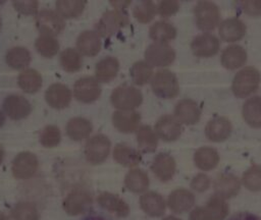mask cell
I'll list each match as a JSON object with an SVG mask.
<instances>
[{
    "label": "cell",
    "mask_w": 261,
    "mask_h": 220,
    "mask_svg": "<svg viewBox=\"0 0 261 220\" xmlns=\"http://www.w3.org/2000/svg\"><path fill=\"white\" fill-rule=\"evenodd\" d=\"M260 73L253 66L241 69L233 77L231 90L236 97L245 98L257 91L260 84Z\"/></svg>",
    "instance_id": "1"
},
{
    "label": "cell",
    "mask_w": 261,
    "mask_h": 220,
    "mask_svg": "<svg viewBox=\"0 0 261 220\" xmlns=\"http://www.w3.org/2000/svg\"><path fill=\"white\" fill-rule=\"evenodd\" d=\"M153 93L162 99H172L178 95L179 85L176 75L168 70H158L151 79Z\"/></svg>",
    "instance_id": "2"
},
{
    "label": "cell",
    "mask_w": 261,
    "mask_h": 220,
    "mask_svg": "<svg viewBox=\"0 0 261 220\" xmlns=\"http://www.w3.org/2000/svg\"><path fill=\"white\" fill-rule=\"evenodd\" d=\"M111 104L119 110H134L143 102L141 91L129 85H121L113 90L110 96Z\"/></svg>",
    "instance_id": "3"
},
{
    "label": "cell",
    "mask_w": 261,
    "mask_h": 220,
    "mask_svg": "<svg viewBox=\"0 0 261 220\" xmlns=\"http://www.w3.org/2000/svg\"><path fill=\"white\" fill-rule=\"evenodd\" d=\"M195 21L202 31L214 30L220 19L218 6L210 1H199L194 7Z\"/></svg>",
    "instance_id": "4"
},
{
    "label": "cell",
    "mask_w": 261,
    "mask_h": 220,
    "mask_svg": "<svg viewBox=\"0 0 261 220\" xmlns=\"http://www.w3.org/2000/svg\"><path fill=\"white\" fill-rule=\"evenodd\" d=\"M128 15L124 11L108 10L96 24V33L103 38H108L128 24Z\"/></svg>",
    "instance_id": "5"
},
{
    "label": "cell",
    "mask_w": 261,
    "mask_h": 220,
    "mask_svg": "<svg viewBox=\"0 0 261 220\" xmlns=\"http://www.w3.org/2000/svg\"><path fill=\"white\" fill-rule=\"evenodd\" d=\"M145 59L151 66L164 67L174 61L175 52L167 43L154 42L147 47L145 51Z\"/></svg>",
    "instance_id": "6"
},
{
    "label": "cell",
    "mask_w": 261,
    "mask_h": 220,
    "mask_svg": "<svg viewBox=\"0 0 261 220\" xmlns=\"http://www.w3.org/2000/svg\"><path fill=\"white\" fill-rule=\"evenodd\" d=\"M110 141L104 134H96L88 140L85 147V156L89 163L93 165L103 163L110 152Z\"/></svg>",
    "instance_id": "7"
},
{
    "label": "cell",
    "mask_w": 261,
    "mask_h": 220,
    "mask_svg": "<svg viewBox=\"0 0 261 220\" xmlns=\"http://www.w3.org/2000/svg\"><path fill=\"white\" fill-rule=\"evenodd\" d=\"M36 24L41 33L52 37L59 35L65 26L63 17L58 12L50 9H43L38 13Z\"/></svg>",
    "instance_id": "8"
},
{
    "label": "cell",
    "mask_w": 261,
    "mask_h": 220,
    "mask_svg": "<svg viewBox=\"0 0 261 220\" xmlns=\"http://www.w3.org/2000/svg\"><path fill=\"white\" fill-rule=\"evenodd\" d=\"M39 168L37 157L31 152L19 153L12 161L11 171L15 178L28 179L33 177Z\"/></svg>",
    "instance_id": "9"
},
{
    "label": "cell",
    "mask_w": 261,
    "mask_h": 220,
    "mask_svg": "<svg viewBox=\"0 0 261 220\" xmlns=\"http://www.w3.org/2000/svg\"><path fill=\"white\" fill-rule=\"evenodd\" d=\"M92 205L91 194L83 188L73 189L63 201L64 211L71 216L85 213Z\"/></svg>",
    "instance_id": "10"
},
{
    "label": "cell",
    "mask_w": 261,
    "mask_h": 220,
    "mask_svg": "<svg viewBox=\"0 0 261 220\" xmlns=\"http://www.w3.org/2000/svg\"><path fill=\"white\" fill-rule=\"evenodd\" d=\"M73 94L77 101L82 103H92L100 97L101 87L94 77H82L75 81Z\"/></svg>",
    "instance_id": "11"
},
{
    "label": "cell",
    "mask_w": 261,
    "mask_h": 220,
    "mask_svg": "<svg viewBox=\"0 0 261 220\" xmlns=\"http://www.w3.org/2000/svg\"><path fill=\"white\" fill-rule=\"evenodd\" d=\"M220 42L212 34L204 33L195 37L191 44L193 54L197 57H211L218 53Z\"/></svg>",
    "instance_id": "12"
},
{
    "label": "cell",
    "mask_w": 261,
    "mask_h": 220,
    "mask_svg": "<svg viewBox=\"0 0 261 220\" xmlns=\"http://www.w3.org/2000/svg\"><path fill=\"white\" fill-rule=\"evenodd\" d=\"M157 136L165 142H174L181 134V123L172 115H163L155 123Z\"/></svg>",
    "instance_id": "13"
},
{
    "label": "cell",
    "mask_w": 261,
    "mask_h": 220,
    "mask_svg": "<svg viewBox=\"0 0 261 220\" xmlns=\"http://www.w3.org/2000/svg\"><path fill=\"white\" fill-rule=\"evenodd\" d=\"M174 116L180 123L193 125L200 120L201 109L196 101L192 99H182L175 105Z\"/></svg>",
    "instance_id": "14"
},
{
    "label": "cell",
    "mask_w": 261,
    "mask_h": 220,
    "mask_svg": "<svg viewBox=\"0 0 261 220\" xmlns=\"http://www.w3.org/2000/svg\"><path fill=\"white\" fill-rule=\"evenodd\" d=\"M4 111L13 120H20L28 117L32 111L30 102L20 95H10L3 103Z\"/></svg>",
    "instance_id": "15"
},
{
    "label": "cell",
    "mask_w": 261,
    "mask_h": 220,
    "mask_svg": "<svg viewBox=\"0 0 261 220\" xmlns=\"http://www.w3.org/2000/svg\"><path fill=\"white\" fill-rule=\"evenodd\" d=\"M231 132L230 121L223 116H216L210 119L205 127V134L211 142L219 143L225 141Z\"/></svg>",
    "instance_id": "16"
},
{
    "label": "cell",
    "mask_w": 261,
    "mask_h": 220,
    "mask_svg": "<svg viewBox=\"0 0 261 220\" xmlns=\"http://www.w3.org/2000/svg\"><path fill=\"white\" fill-rule=\"evenodd\" d=\"M213 188L216 196L224 200L230 199L239 194L241 188V182L236 175L223 173L215 178Z\"/></svg>",
    "instance_id": "17"
},
{
    "label": "cell",
    "mask_w": 261,
    "mask_h": 220,
    "mask_svg": "<svg viewBox=\"0 0 261 220\" xmlns=\"http://www.w3.org/2000/svg\"><path fill=\"white\" fill-rule=\"evenodd\" d=\"M175 161L173 157L166 153H160L154 157L151 170L154 175L161 181L166 182L170 180L175 173Z\"/></svg>",
    "instance_id": "18"
},
{
    "label": "cell",
    "mask_w": 261,
    "mask_h": 220,
    "mask_svg": "<svg viewBox=\"0 0 261 220\" xmlns=\"http://www.w3.org/2000/svg\"><path fill=\"white\" fill-rule=\"evenodd\" d=\"M195 205V196L186 188L172 190L167 198V206L174 213H185L190 211Z\"/></svg>",
    "instance_id": "19"
},
{
    "label": "cell",
    "mask_w": 261,
    "mask_h": 220,
    "mask_svg": "<svg viewBox=\"0 0 261 220\" xmlns=\"http://www.w3.org/2000/svg\"><path fill=\"white\" fill-rule=\"evenodd\" d=\"M140 122L141 115L134 110H117L112 114V123L114 127L124 133L137 130Z\"/></svg>",
    "instance_id": "20"
},
{
    "label": "cell",
    "mask_w": 261,
    "mask_h": 220,
    "mask_svg": "<svg viewBox=\"0 0 261 220\" xmlns=\"http://www.w3.org/2000/svg\"><path fill=\"white\" fill-rule=\"evenodd\" d=\"M45 99L50 107L63 109L67 107L71 101V91L65 85L53 84L47 89Z\"/></svg>",
    "instance_id": "21"
},
{
    "label": "cell",
    "mask_w": 261,
    "mask_h": 220,
    "mask_svg": "<svg viewBox=\"0 0 261 220\" xmlns=\"http://www.w3.org/2000/svg\"><path fill=\"white\" fill-rule=\"evenodd\" d=\"M220 38L225 42H237L243 39L246 35V24L237 17L224 19L218 28Z\"/></svg>",
    "instance_id": "22"
},
{
    "label": "cell",
    "mask_w": 261,
    "mask_h": 220,
    "mask_svg": "<svg viewBox=\"0 0 261 220\" xmlns=\"http://www.w3.org/2000/svg\"><path fill=\"white\" fill-rule=\"evenodd\" d=\"M98 204L106 211L117 217H125L129 213L128 205L117 195L111 193H101L97 198Z\"/></svg>",
    "instance_id": "23"
},
{
    "label": "cell",
    "mask_w": 261,
    "mask_h": 220,
    "mask_svg": "<svg viewBox=\"0 0 261 220\" xmlns=\"http://www.w3.org/2000/svg\"><path fill=\"white\" fill-rule=\"evenodd\" d=\"M142 210L151 217H160L165 212V202L163 197L156 191H147L140 197Z\"/></svg>",
    "instance_id": "24"
},
{
    "label": "cell",
    "mask_w": 261,
    "mask_h": 220,
    "mask_svg": "<svg viewBox=\"0 0 261 220\" xmlns=\"http://www.w3.org/2000/svg\"><path fill=\"white\" fill-rule=\"evenodd\" d=\"M220 61L226 69H237L247 62V52L240 45L227 46L221 53Z\"/></svg>",
    "instance_id": "25"
},
{
    "label": "cell",
    "mask_w": 261,
    "mask_h": 220,
    "mask_svg": "<svg viewBox=\"0 0 261 220\" xmlns=\"http://www.w3.org/2000/svg\"><path fill=\"white\" fill-rule=\"evenodd\" d=\"M76 47L80 53L86 56H95L101 49L100 36L94 31H85L77 37Z\"/></svg>",
    "instance_id": "26"
},
{
    "label": "cell",
    "mask_w": 261,
    "mask_h": 220,
    "mask_svg": "<svg viewBox=\"0 0 261 220\" xmlns=\"http://www.w3.org/2000/svg\"><path fill=\"white\" fill-rule=\"evenodd\" d=\"M242 115L247 124L252 127H261V96L248 99L242 109Z\"/></svg>",
    "instance_id": "27"
},
{
    "label": "cell",
    "mask_w": 261,
    "mask_h": 220,
    "mask_svg": "<svg viewBox=\"0 0 261 220\" xmlns=\"http://www.w3.org/2000/svg\"><path fill=\"white\" fill-rule=\"evenodd\" d=\"M219 162L217 151L210 147H201L194 154V163L202 171L214 169Z\"/></svg>",
    "instance_id": "28"
},
{
    "label": "cell",
    "mask_w": 261,
    "mask_h": 220,
    "mask_svg": "<svg viewBox=\"0 0 261 220\" xmlns=\"http://www.w3.org/2000/svg\"><path fill=\"white\" fill-rule=\"evenodd\" d=\"M113 159L124 167H135L141 162L142 157L136 149L125 144H118L113 150Z\"/></svg>",
    "instance_id": "29"
},
{
    "label": "cell",
    "mask_w": 261,
    "mask_h": 220,
    "mask_svg": "<svg viewBox=\"0 0 261 220\" xmlns=\"http://www.w3.org/2000/svg\"><path fill=\"white\" fill-rule=\"evenodd\" d=\"M119 70V62L116 58L108 56L101 59L95 67V75L97 80L109 82L112 80Z\"/></svg>",
    "instance_id": "30"
},
{
    "label": "cell",
    "mask_w": 261,
    "mask_h": 220,
    "mask_svg": "<svg viewBox=\"0 0 261 220\" xmlns=\"http://www.w3.org/2000/svg\"><path fill=\"white\" fill-rule=\"evenodd\" d=\"M93 126L90 120L84 117L71 118L66 125V133L73 141H82L87 139L92 132Z\"/></svg>",
    "instance_id": "31"
},
{
    "label": "cell",
    "mask_w": 261,
    "mask_h": 220,
    "mask_svg": "<svg viewBox=\"0 0 261 220\" xmlns=\"http://www.w3.org/2000/svg\"><path fill=\"white\" fill-rule=\"evenodd\" d=\"M124 185L133 193H143L149 186V176L142 169H130L124 177Z\"/></svg>",
    "instance_id": "32"
},
{
    "label": "cell",
    "mask_w": 261,
    "mask_h": 220,
    "mask_svg": "<svg viewBox=\"0 0 261 220\" xmlns=\"http://www.w3.org/2000/svg\"><path fill=\"white\" fill-rule=\"evenodd\" d=\"M137 142L143 153H153L158 145V136L151 126L142 125L137 129Z\"/></svg>",
    "instance_id": "33"
},
{
    "label": "cell",
    "mask_w": 261,
    "mask_h": 220,
    "mask_svg": "<svg viewBox=\"0 0 261 220\" xmlns=\"http://www.w3.org/2000/svg\"><path fill=\"white\" fill-rule=\"evenodd\" d=\"M150 38L155 42L167 43L176 36V29L169 22L158 20L153 23L149 30Z\"/></svg>",
    "instance_id": "34"
},
{
    "label": "cell",
    "mask_w": 261,
    "mask_h": 220,
    "mask_svg": "<svg viewBox=\"0 0 261 220\" xmlns=\"http://www.w3.org/2000/svg\"><path fill=\"white\" fill-rule=\"evenodd\" d=\"M18 86L20 89L29 94L37 93L42 87V76L41 74L32 68L25 69L18 75Z\"/></svg>",
    "instance_id": "35"
},
{
    "label": "cell",
    "mask_w": 261,
    "mask_h": 220,
    "mask_svg": "<svg viewBox=\"0 0 261 220\" xmlns=\"http://www.w3.org/2000/svg\"><path fill=\"white\" fill-rule=\"evenodd\" d=\"M6 63L13 69L27 67L31 62V54L24 47H13L9 49L5 56Z\"/></svg>",
    "instance_id": "36"
},
{
    "label": "cell",
    "mask_w": 261,
    "mask_h": 220,
    "mask_svg": "<svg viewBox=\"0 0 261 220\" xmlns=\"http://www.w3.org/2000/svg\"><path fill=\"white\" fill-rule=\"evenodd\" d=\"M205 209L207 210L211 220H224L228 215V205L224 199L214 195L209 198L206 203Z\"/></svg>",
    "instance_id": "37"
},
{
    "label": "cell",
    "mask_w": 261,
    "mask_h": 220,
    "mask_svg": "<svg viewBox=\"0 0 261 220\" xmlns=\"http://www.w3.org/2000/svg\"><path fill=\"white\" fill-rule=\"evenodd\" d=\"M35 47L40 55L50 58L57 54L59 50V43L54 37L42 34L36 40Z\"/></svg>",
    "instance_id": "38"
},
{
    "label": "cell",
    "mask_w": 261,
    "mask_h": 220,
    "mask_svg": "<svg viewBox=\"0 0 261 220\" xmlns=\"http://www.w3.org/2000/svg\"><path fill=\"white\" fill-rule=\"evenodd\" d=\"M87 2L86 1H65V0H60L56 2V9L57 12L65 18H73L77 17L81 15L85 9Z\"/></svg>",
    "instance_id": "39"
},
{
    "label": "cell",
    "mask_w": 261,
    "mask_h": 220,
    "mask_svg": "<svg viewBox=\"0 0 261 220\" xmlns=\"http://www.w3.org/2000/svg\"><path fill=\"white\" fill-rule=\"evenodd\" d=\"M129 75L133 82L143 86L147 84L153 76V68L146 61H137L133 64L129 70Z\"/></svg>",
    "instance_id": "40"
},
{
    "label": "cell",
    "mask_w": 261,
    "mask_h": 220,
    "mask_svg": "<svg viewBox=\"0 0 261 220\" xmlns=\"http://www.w3.org/2000/svg\"><path fill=\"white\" fill-rule=\"evenodd\" d=\"M60 62L65 71L75 72L81 69L83 59L79 51L72 48H67L61 52Z\"/></svg>",
    "instance_id": "41"
},
{
    "label": "cell",
    "mask_w": 261,
    "mask_h": 220,
    "mask_svg": "<svg viewBox=\"0 0 261 220\" xmlns=\"http://www.w3.org/2000/svg\"><path fill=\"white\" fill-rule=\"evenodd\" d=\"M13 220H39L40 215L36 206L29 202L16 204L11 210Z\"/></svg>",
    "instance_id": "42"
},
{
    "label": "cell",
    "mask_w": 261,
    "mask_h": 220,
    "mask_svg": "<svg viewBox=\"0 0 261 220\" xmlns=\"http://www.w3.org/2000/svg\"><path fill=\"white\" fill-rule=\"evenodd\" d=\"M243 185L251 191L261 190V165L253 164L242 176Z\"/></svg>",
    "instance_id": "43"
},
{
    "label": "cell",
    "mask_w": 261,
    "mask_h": 220,
    "mask_svg": "<svg viewBox=\"0 0 261 220\" xmlns=\"http://www.w3.org/2000/svg\"><path fill=\"white\" fill-rule=\"evenodd\" d=\"M156 12V5L152 1H141L134 7L133 10L135 18L142 23L151 21L154 18Z\"/></svg>",
    "instance_id": "44"
},
{
    "label": "cell",
    "mask_w": 261,
    "mask_h": 220,
    "mask_svg": "<svg viewBox=\"0 0 261 220\" xmlns=\"http://www.w3.org/2000/svg\"><path fill=\"white\" fill-rule=\"evenodd\" d=\"M61 140L60 130L55 125H47L40 134V143L46 148L56 147Z\"/></svg>",
    "instance_id": "45"
},
{
    "label": "cell",
    "mask_w": 261,
    "mask_h": 220,
    "mask_svg": "<svg viewBox=\"0 0 261 220\" xmlns=\"http://www.w3.org/2000/svg\"><path fill=\"white\" fill-rule=\"evenodd\" d=\"M179 9V4L175 0H166V1H160L158 5L156 6L157 12L163 16V17H168L173 15L174 13L177 12Z\"/></svg>",
    "instance_id": "46"
},
{
    "label": "cell",
    "mask_w": 261,
    "mask_h": 220,
    "mask_svg": "<svg viewBox=\"0 0 261 220\" xmlns=\"http://www.w3.org/2000/svg\"><path fill=\"white\" fill-rule=\"evenodd\" d=\"M210 184H211V180L208 177V175H206L205 173L197 174L191 181V187L198 193L207 190L210 187Z\"/></svg>",
    "instance_id": "47"
},
{
    "label": "cell",
    "mask_w": 261,
    "mask_h": 220,
    "mask_svg": "<svg viewBox=\"0 0 261 220\" xmlns=\"http://www.w3.org/2000/svg\"><path fill=\"white\" fill-rule=\"evenodd\" d=\"M14 8L22 14L33 15L38 10V2L37 1H13L12 2Z\"/></svg>",
    "instance_id": "48"
},
{
    "label": "cell",
    "mask_w": 261,
    "mask_h": 220,
    "mask_svg": "<svg viewBox=\"0 0 261 220\" xmlns=\"http://www.w3.org/2000/svg\"><path fill=\"white\" fill-rule=\"evenodd\" d=\"M241 7H242L243 11L249 15H252V16L261 15V1L260 0L242 1Z\"/></svg>",
    "instance_id": "49"
},
{
    "label": "cell",
    "mask_w": 261,
    "mask_h": 220,
    "mask_svg": "<svg viewBox=\"0 0 261 220\" xmlns=\"http://www.w3.org/2000/svg\"><path fill=\"white\" fill-rule=\"evenodd\" d=\"M190 220H211L205 207H197L190 213Z\"/></svg>",
    "instance_id": "50"
},
{
    "label": "cell",
    "mask_w": 261,
    "mask_h": 220,
    "mask_svg": "<svg viewBox=\"0 0 261 220\" xmlns=\"http://www.w3.org/2000/svg\"><path fill=\"white\" fill-rule=\"evenodd\" d=\"M228 220H261V218L250 212H239L232 215Z\"/></svg>",
    "instance_id": "51"
},
{
    "label": "cell",
    "mask_w": 261,
    "mask_h": 220,
    "mask_svg": "<svg viewBox=\"0 0 261 220\" xmlns=\"http://www.w3.org/2000/svg\"><path fill=\"white\" fill-rule=\"evenodd\" d=\"M110 4L116 8V10H121V9H124L126 6H128L130 4V1H111Z\"/></svg>",
    "instance_id": "52"
},
{
    "label": "cell",
    "mask_w": 261,
    "mask_h": 220,
    "mask_svg": "<svg viewBox=\"0 0 261 220\" xmlns=\"http://www.w3.org/2000/svg\"><path fill=\"white\" fill-rule=\"evenodd\" d=\"M5 123V115H4V113L1 111V109H0V127L3 125Z\"/></svg>",
    "instance_id": "53"
},
{
    "label": "cell",
    "mask_w": 261,
    "mask_h": 220,
    "mask_svg": "<svg viewBox=\"0 0 261 220\" xmlns=\"http://www.w3.org/2000/svg\"><path fill=\"white\" fill-rule=\"evenodd\" d=\"M3 158H4V150H3L2 146H0V164L3 161Z\"/></svg>",
    "instance_id": "54"
},
{
    "label": "cell",
    "mask_w": 261,
    "mask_h": 220,
    "mask_svg": "<svg viewBox=\"0 0 261 220\" xmlns=\"http://www.w3.org/2000/svg\"><path fill=\"white\" fill-rule=\"evenodd\" d=\"M85 220H105L104 218H102V217H96V216H92V217H88V218H86Z\"/></svg>",
    "instance_id": "55"
},
{
    "label": "cell",
    "mask_w": 261,
    "mask_h": 220,
    "mask_svg": "<svg viewBox=\"0 0 261 220\" xmlns=\"http://www.w3.org/2000/svg\"><path fill=\"white\" fill-rule=\"evenodd\" d=\"M163 220H180V219H178V218H176V217H174V216H166L165 218H163Z\"/></svg>",
    "instance_id": "56"
},
{
    "label": "cell",
    "mask_w": 261,
    "mask_h": 220,
    "mask_svg": "<svg viewBox=\"0 0 261 220\" xmlns=\"http://www.w3.org/2000/svg\"><path fill=\"white\" fill-rule=\"evenodd\" d=\"M0 220H9V218L4 213L0 212Z\"/></svg>",
    "instance_id": "57"
},
{
    "label": "cell",
    "mask_w": 261,
    "mask_h": 220,
    "mask_svg": "<svg viewBox=\"0 0 261 220\" xmlns=\"http://www.w3.org/2000/svg\"><path fill=\"white\" fill-rule=\"evenodd\" d=\"M1 23H2V20H1V16H0V26H1Z\"/></svg>",
    "instance_id": "58"
}]
</instances>
